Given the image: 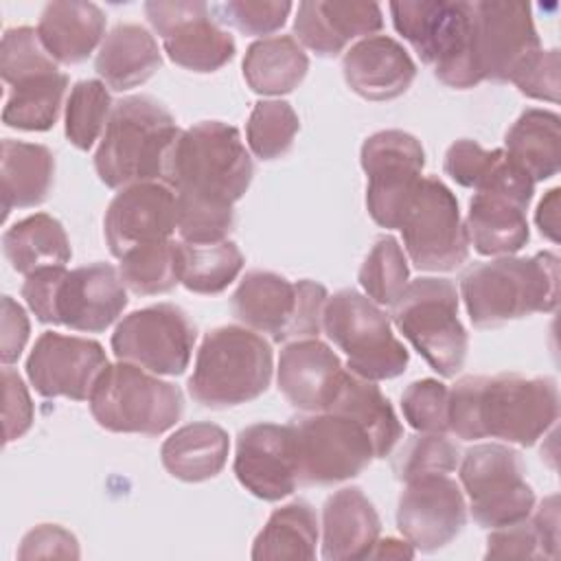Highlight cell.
<instances>
[{
	"mask_svg": "<svg viewBox=\"0 0 561 561\" xmlns=\"http://www.w3.org/2000/svg\"><path fill=\"white\" fill-rule=\"evenodd\" d=\"M252 175L254 164L237 127L202 121L182 129L162 178L175 193L182 241H224L234 226V202L243 197Z\"/></svg>",
	"mask_w": 561,
	"mask_h": 561,
	"instance_id": "obj_1",
	"label": "cell"
},
{
	"mask_svg": "<svg viewBox=\"0 0 561 561\" xmlns=\"http://www.w3.org/2000/svg\"><path fill=\"white\" fill-rule=\"evenodd\" d=\"M557 416L559 390L552 377L467 375L454 383L447 401L449 432L462 440L491 436L530 447Z\"/></svg>",
	"mask_w": 561,
	"mask_h": 561,
	"instance_id": "obj_2",
	"label": "cell"
},
{
	"mask_svg": "<svg viewBox=\"0 0 561 561\" xmlns=\"http://www.w3.org/2000/svg\"><path fill=\"white\" fill-rule=\"evenodd\" d=\"M469 320L495 329L530 313H550L559 300V256H500L469 267L460 278Z\"/></svg>",
	"mask_w": 561,
	"mask_h": 561,
	"instance_id": "obj_3",
	"label": "cell"
},
{
	"mask_svg": "<svg viewBox=\"0 0 561 561\" xmlns=\"http://www.w3.org/2000/svg\"><path fill=\"white\" fill-rule=\"evenodd\" d=\"M180 127L171 112L151 96L121 99L94 153V169L110 188L162 182Z\"/></svg>",
	"mask_w": 561,
	"mask_h": 561,
	"instance_id": "obj_4",
	"label": "cell"
},
{
	"mask_svg": "<svg viewBox=\"0 0 561 561\" xmlns=\"http://www.w3.org/2000/svg\"><path fill=\"white\" fill-rule=\"evenodd\" d=\"M22 298L44 324H64L72 331L101 333L127 307L125 283L107 263L77 270L46 267L26 276Z\"/></svg>",
	"mask_w": 561,
	"mask_h": 561,
	"instance_id": "obj_5",
	"label": "cell"
},
{
	"mask_svg": "<svg viewBox=\"0 0 561 561\" xmlns=\"http://www.w3.org/2000/svg\"><path fill=\"white\" fill-rule=\"evenodd\" d=\"M272 346L248 327L208 331L195 357L188 394L195 403L224 410L261 397L272 381Z\"/></svg>",
	"mask_w": 561,
	"mask_h": 561,
	"instance_id": "obj_6",
	"label": "cell"
},
{
	"mask_svg": "<svg viewBox=\"0 0 561 561\" xmlns=\"http://www.w3.org/2000/svg\"><path fill=\"white\" fill-rule=\"evenodd\" d=\"M390 13L399 35L445 85L469 90L480 83L471 61V2L403 0L390 2Z\"/></svg>",
	"mask_w": 561,
	"mask_h": 561,
	"instance_id": "obj_7",
	"label": "cell"
},
{
	"mask_svg": "<svg viewBox=\"0 0 561 561\" xmlns=\"http://www.w3.org/2000/svg\"><path fill=\"white\" fill-rule=\"evenodd\" d=\"M329 296L324 285L302 278L298 283L267 270L248 272L230 298L232 316L274 342L318 337Z\"/></svg>",
	"mask_w": 561,
	"mask_h": 561,
	"instance_id": "obj_8",
	"label": "cell"
},
{
	"mask_svg": "<svg viewBox=\"0 0 561 561\" xmlns=\"http://www.w3.org/2000/svg\"><path fill=\"white\" fill-rule=\"evenodd\" d=\"M88 401L94 421L118 434L158 436L173 427L184 412L178 386L121 359L107 364Z\"/></svg>",
	"mask_w": 561,
	"mask_h": 561,
	"instance_id": "obj_9",
	"label": "cell"
},
{
	"mask_svg": "<svg viewBox=\"0 0 561 561\" xmlns=\"http://www.w3.org/2000/svg\"><path fill=\"white\" fill-rule=\"evenodd\" d=\"M392 322L443 377L465 366L469 337L458 318V291L447 278H416L392 302Z\"/></svg>",
	"mask_w": 561,
	"mask_h": 561,
	"instance_id": "obj_10",
	"label": "cell"
},
{
	"mask_svg": "<svg viewBox=\"0 0 561 561\" xmlns=\"http://www.w3.org/2000/svg\"><path fill=\"white\" fill-rule=\"evenodd\" d=\"M322 329L346 355L353 375L381 381L405 373L410 355L394 337L390 318L368 296L355 289L333 294L324 305Z\"/></svg>",
	"mask_w": 561,
	"mask_h": 561,
	"instance_id": "obj_11",
	"label": "cell"
},
{
	"mask_svg": "<svg viewBox=\"0 0 561 561\" xmlns=\"http://www.w3.org/2000/svg\"><path fill=\"white\" fill-rule=\"evenodd\" d=\"M535 193V182L519 171L506 153L476 186L467 210L469 245L484 256H511L530 237L526 210Z\"/></svg>",
	"mask_w": 561,
	"mask_h": 561,
	"instance_id": "obj_12",
	"label": "cell"
},
{
	"mask_svg": "<svg viewBox=\"0 0 561 561\" xmlns=\"http://www.w3.org/2000/svg\"><path fill=\"white\" fill-rule=\"evenodd\" d=\"M300 484L329 486L359 476L375 458L366 430L340 412H307L289 423Z\"/></svg>",
	"mask_w": 561,
	"mask_h": 561,
	"instance_id": "obj_13",
	"label": "cell"
},
{
	"mask_svg": "<svg viewBox=\"0 0 561 561\" xmlns=\"http://www.w3.org/2000/svg\"><path fill=\"white\" fill-rule=\"evenodd\" d=\"M458 465L471 517L482 528L508 526L533 513L535 491L526 482L519 451L500 443H482L467 449Z\"/></svg>",
	"mask_w": 561,
	"mask_h": 561,
	"instance_id": "obj_14",
	"label": "cell"
},
{
	"mask_svg": "<svg viewBox=\"0 0 561 561\" xmlns=\"http://www.w3.org/2000/svg\"><path fill=\"white\" fill-rule=\"evenodd\" d=\"M399 230L416 270L451 272L469 259V237L456 195L438 178H421Z\"/></svg>",
	"mask_w": 561,
	"mask_h": 561,
	"instance_id": "obj_15",
	"label": "cell"
},
{
	"mask_svg": "<svg viewBox=\"0 0 561 561\" xmlns=\"http://www.w3.org/2000/svg\"><path fill=\"white\" fill-rule=\"evenodd\" d=\"M471 61L478 81L513 83L543 50L526 2H471Z\"/></svg>",
	"mask_w": 561,
	"mask_h": 561,
	"instance_id": "obj_16",
	"label": "cell"
},
{
	"mask_svg": "<svg viewBox=\"0 0 561 561\" xmlns=\"http://www.w3.org/2000/svg\"><path fill=\"white\" fill-rule=\"evenodd\" d=\"M366 208L381 228H399L403 210L414 195L425 167L421 142L401 129H383L362 145Z\"/></svg>",
	"mask_w": 561,
	"mask_h": 561,
	"instance_id": "obj_17",
	"label": "cell"
},
{
	"mask_svg": "<svg viewBox=\"0 0 561 561\" xmlns=\"http://www.w3.org/2000/svg\"><path fill=\"white\" fill-rule=\"evenodd\" d=\"M197 340L195 324L184 309L160 302L125 316L112 333V351L121 362L156 375H182Z\"/></svg>",
	"mask_w": 561,
	"mask_h": 561,
	"instance_id": "obj_18",
	"label": "cell"
},
{
	"mask_svg": "<svg viewBox=\"0 0 561 561\" xmlns=\"http://www.w3.org/2000/svg\"><path fill=\"white\" fill-rule=\"evenodd\" d=\"M145 15L160 35L169 59L193 72H215L234 57V39L206 2H147Z\"/></svg>",
	"mask_w": 561,
	"mask_h": 561,
	"instance_id": "obj_19",
	"label": "cell"
},
{
	"mask_svg": "<svg viewBox=\"0 0 561 561\" xmlns=\"http://www.w3.org/2000/svg\"><path fill=\"white\" fill-rule=\"evenodd\" d=\"M105 368L107 357L99 342L55 331H44L26 359L31 386L48 399L88 401Z\"/></svg>",
	"mask_w": 561,
	"mask_h": 561,
	"instance_id": "obj_20",
	"label": "cell"
},
{
	"mask_svg": "<svg viewBox=\"0 0 561 561\" xmlns=\"http://www.w3.org/2000/svg\"><path fill=\"white\" fill-rule=\"evenodd\" d=\"M467 524L465 495L447 473L405 482L397 506V528L421 552L445 548Z\"/></svg>",
	"mask_w": 561,
	"mask_h": 561,
	"instance_id": "obj_21",
	"label": "cell"
},
{
	"mask_svg": "<svg viewBox=\"0 0 561 561\" xmlns=\"http://www.w3.org/2000/svg\"><path fill=\"white\" fill-rule=\"evenodd\" d=\"M103 230L116 259L131 248L171 239L178 230L175 193L164 182H140L121 188L105 210Z\"/></svg>",
	"mask_w": 561,
	"mask_h": 561,
	"instance_id": "obj_22",
	"label": "cell"
},
{
	"mask_svg": "<svg viewBox=\"0 0 561 561\" xmlns=\"http://www.w3.org/2000/svg\"><path fill=\"white\" fill-rule=\"evenodd\" d=\"M234 476L256 497L276 502L298 484L291 427L254 423L239 432L234 451Z\"/></svg>",
	"mask_w": 561,
	"mask_h": 561,
	"instance_id": "obj_23",
	"label": "cell"
},
{
	"mask_svg": "<svg viewBox=\"0 0 561 561\" xmlns=\"http://www.w3.org/2000/svg\"><path fill=\"white\" fill-rule=\"evenodd\" d=\"M346 370L318 337L287 342L278 357V390L302 412H324L335 401Z\"/></svg>",
	"mask_w": 561,
	"mask_h": 561,
	"instance_id": "obj_24",
	"label": "cell"
},
{
	"mask_svg": "<svg viewBox=\"0 0 561 561\" xmlns=\"http://www.w3.org/2000/svg\"><path fill=\"white\" fill-rule=\"evenodd\" d=\"M342 72L346 85L362 99L390 101L412 85L416 66L397 39L370 35L346 50Z\"/></svg>",
	"mask_w": 561,
	"mask_h": 561,
	"instance_id": "obj_25",
	"label": "cell"
},
{
	"mask_svg": "<svg viewBox=\"0 0 561 561\" xmlns=\"http://www.w3.org/2000/svg\"><path fill=\"white\" fill-rule=\"evenodd\" d=\"M383 26L375 2H300L294 18V33L302 46L320 57H333L355 37H370Z\"/></svg>",
	"mask_w": 561,
	"mask_h": 561,
	"instance_id": "obj_26",
	"label": "cell"
},
{
	"mask_svg": "<svg viewBox=\"0 0 561 561\" xmlns=\"http://www.w3.org/2000/svg\"><path fill=\"white\" fill-rule=\"evenodd\" d=\"M381 522L373 502L357 486L335 491L322 508V559H368Z\"/></svg>",
	"mask_w": 561,
	"mask_h": 561,
	"instance_id": "obj_27",
	"label": "cell"
},
{
	"mask_svg": "<svg viewBox=\"0 0 561 561\" xmlns=\"http://www.w3.org/2000/svg\"><path fill=\"white\" fill-rule=\"evenodd\" d=\"M105 13L92 2H50L44 7L37 35L57 64H79L99 46Z\"/></svg>",
	"mask_w": 561,
	"mask_h": 561,
	"instance_id": "obj_28",
	"label": "cell"
},
{
	"mask_svg": "<svg viewBox=\"0 0 561 561\" xmlns=\"http://www.w3.org/2000/svg\"><path fill=\"white\" fill-rule=\"evenodd\" d=\"M162 66V55L153 35L140 24L114 26L94 59V70L103 83L116 92L145 83Z\"/></svg>",
	"mask_w": 561,
	"mask_h": 561,
	"instance_id": "obj_29",
	"label": "cell"
},
{
	"mask_svg": "<svg viewBox=\"0 0 561 561\" xmlns=\"http://www.w3.org/2000/svg\"><path fill=\"white\" fill-rule=\"evenodd\" d=\"M55 180V156L48 147L4 138L0 156L2 182V219L13 208H31L42 204Z\"/></svg>",
	"mask_w": 561,
	"mask_h": 561,
	"instance_id": "obj_30",
	"label": "cell"
},
{
	"mask_svg": "<svg viewBox=\"0 0 561 561\" xmlns=\"http://www.w3.org/2000/svg\"><path fill=\"white\" fill-rule=\"evenodd\" d=\"M230 440L215 423H188L175 430L160 449L164 469L182 482H204L221 473Z\"/></svg>",
	"mask_w": 561,
	"mask_h": 561,
	"instance_id": "obj_31",
	"label": "cell"
},
{
	"mask_svg": "<svg viewBox=\"0 0 561 561\" xmlns=\"http://www.w3.org/2000/svg\"><path fill=\"white\" fill-rule=\"evenodd\" d=\"M559 114L548 110H526L506 131V158L533 182H543L559 173L561 131Z\"/></svg>",
	"mask_w": 561,
	"mask_h": 561,
	"instance_id": "obj_32",
	"label": "cell"
},
{
	"mask_svg": "<svg viewBox=\"0 0 561 561\" xmlns=\"http://www.w3.org/2000/svg\"><path fill=\"white\" fill-rule=\"evenodd\" d=\"M2 252L11 267L24 276L46 267H66L72 254L64 226L46 213L28 215L7 228Z\"/></svg>",
	"mask_w": 561,
	"mask_h": 561,
	"instance_id": "obj_33",
	"label": "cell"
},
{
	"mask_svg": "<svg viewBox=\"0 0 561 561\" xmlns=\"http://www.w3.org/2000/svg\"><path fill=\"white\" fill-rule=\"evenodd\" d=\"M307 70V53L291 35L256 39L243 57V79L256 94H287L302 83Z\"/></svg>",
	"mask_w": 561,
	"mask_h": 561,
	"instance_id": "obj_34",
	"label": "cell"
},
{
	"mask_svg": "<svg viewBox=\"0 0 561 561\" xmlns=\"http://www.w3.org/2000/svg\"><path fill=\"white\" fill-rule=\"evenodd\" d=\"M9 99L2 110V123L26 131L50 129L61 112L68 77L59 68H46L24 75L9 83Z\"/></svg>",
	"mask_w": 561,
	"mask_h": 561,
	"instance_id": "obj_35",
	"label": "cell"
},
{
	"mask_svg": "<svg viewBox=\"0 0 561 561\" xmlns=\"http://www.w3.org/2000/svg\"><path fill=\"white\" fill-rule=\"evenodd\" d=\"M318 517L309 502L294 500L276 508L252 543L254 561L291 559L307 561L316 557Z\"/></svg>",
	"mask_w": 561,
	"mask_h": 561,
	"instance_id": "obj_36",
	"label": "cell"
},
{
	"mask_svg": "<svg viewBox=\"0 0 561 561\" xmlns=\"http://www.w3.org/2000/svg\"><path fill=\"white\" fill-rule=\"evenodd\" d=\"M329 410L355 419L366 430L375 447V458H386L403 436V427L390 401L381 394L375 381L362 379L353 373H346L344 383Z\"/></svg>",
	"mask_w": 561,
	"mask_h": 561,
	"instance_id": "obj_37",
	"label": "cell"
},
{
	"mask_svg": "<svg viewBox=\"0 0 561 561\" xmlns=\"http://www.w3.org/2000/svg\"><path fill=\"white\" fill-rule=\"evenodd\" d=\"M486 559H557L559 504L557 495L541 502L537 513L522 522L493 528L486 539Z\"/></svg>",
	"mask_w": 561,
	"mask_h": 561,
	"instance_id": "obj_38",
	"label": "cell"
},
{
	"mask_svg": "<svg viewBox=\"0 0 561 561\" xmlns=\"http://www.w3.org/2000/svg\"><path fill=\"white\" fill-rule=\"evenodd\" d=\"M243 254L237 243H180V283L195 294H221L241 272Z\"/></svg>",
	"mask_w": 561,
	"mask_h": 561,
	"instance_id": "obj_39",
	"label": "cell"
},
{
	"mask_svg": "<svg viewBox=\"0 0 561 561\" xmlns=\"http://www.w3.org/2000/svg\"><path fill=\"white\" fill-rule=\"evenodd\" d=\"M118 261L125 287L138 296L167 294L180 283V243L173 239L131 248Z\"/></svg>",
	"mask_w": 561,
	"mask_h": 561,
	"instance_id": "obj_40",
	"label": "cell"
},
{
	"mask_svg": "<svg viewBox=\"0 0 561 561\" xmlns=\"http://www.w3.org/2000/svg\"><path fill=\"white\" fill-rule=\"evenodd\" d=\"M112 96L103 81L75 83L66 103V138L81 151L92 149L112 116Z\"/></svg>",
	"mask_w": 561,
	"mask_h": 561,
	"instance_id": "obj_41",
	"label": "cell"
},
{
	"mask_svg": "<svg viewBox=\"0 0 561 561\" xmlns=\"http://www.w3.org/2000/svg\"><path fill=\"white\" fill-rule=\"evenodd\" d=\"M408 259L390 234L375 241L359 267V285L377 305H392L408 287Z\"/></svg>",
	"mask_w": 561,
	"mask_h": 561,
	"instance_id": "obj_42",
	"label": "cell"
},
{
	"mask_svg": "<svg viewBox=\"0 0 561 561\" xmlns=\"http://www.w3.org/2000/svg\"><path fill=\"white\" fill-rule=\"evenodd\" d=\"M298 127V114L287 101H259L245 125L248 145L256 158L276 160L291 149Z\"/></svg>",
	"mask_w": 561,
	"mask_h": 561,
	"instance_id": "obj_43",
	"label": "cell"
},
{
	"mask_svg": "<svg viewBox=\"0 0 561 561\" xmlns=\"http://www.w3.org/2000/svg\"><path fill=\"white\" fill-rule=\"evenodd\" d=\"M460 462V449L445 434L421 432L410 436L392 458V471L399 482H410L423 476L449 473Z\"/></svg>",
	"mask_w": 561,
	"mask_h": 561,
	"instance_id": "obj_44",
	"label": "cell"
},
{
	"mask_svg": "<svg viewBox=\"0 0 561 561\" xmlns=\"http://www.w3.org/2000/svg\"><path fill=\"white\" fill-rule=\"evenodd\" d=\"M449 388L438 379L412 381L401 394V410L405 421L419 432L445 434L447 425Z\"/></svg>",
	"mask_w": 561,
	"mask_h": 561,
	"instance_id": "obj_45",
	"label": "cell"
},
{
	"mask_svg": "<svg viewBox=\"0 0 561 561\" xmlns=\"http://www.w3.org/2000/svg\"><path fill=\"white\" fill-rule=\"evenodd\" d=\"M210 11L217 18V22L234 26L245 35H270L285 24L291 11V4L276 2V0H265V2L228 0V2L213 4Z\"/></svg>",
	"mask_w": 561,
	"mask_h": 561,
	"instance_id": "obj_46",
	"label": "cell"
},
{
	"mask_svg": "<svg viewBox=\"0 0 561 561\" xmlns=\"http://www.w3.org/2000/svg\"><path fill=\"white\" fill-rule=\"evenodd\" d=\"M504 156L502 149H482L471 138H460L445 151V173L465 188H476L486 173L495 167V162Z\"/></svg>",
	"mask_w": 561,
	"mask_h": 561,
	"instance_id": "obj_47",
	"label": "cell"
},
{
	"mask_svg": "<svg viewBox=\"0 0 561 561\" xmlns=\"http://www.w3.org/2000/svg\"><path fill=\"white\" fill-rule=\"evenodd\" d=\"M2 399L4 443H11L24 436L33 425V401L22 377L9 366L2 368Z\"/></svg>",
	"mask_w": 561,
	"mask_h": 561,
	"instance_id": "obj_48",
	"label": "cell"
},
{
	"mask_svg": "<svg viewBox=\"0 0 561 561\" xmlns=\"http://www.w3.org/2000/svg\"><path fill=\"white\" fill-rule=\"evenodd\" d=\"M18 559H79V543L70 530L57 524H39L24 535Z\"/></svg>",
	"mask_w": 561,
	"mask_h": 561,
	"instance_id": "obj_49",
	"label": "cell"
},
{
	"mask_svg": "<svg viewBox=\"0 0 561 561\" xmlns=\"http://www.w3.org/2000/svg\"><path fill=\"white\" fill-rule=\"evenodd\" d=\"M517 90L530 99L559 101V50H541L513 81Z\"/></svg>",
	"mask_w": 561,
	"mask_h": 561,
	"instance_id": "obj_50",
	"label": "cell"
},
{
	"mask_svg": "<svg viewBox=\"0 0 561 561\" xmlns=\"http://www.w3.org/2000/svg\"><path fill=\"white\" fill-rule=\"evenodd\" d=\"M0 359L4 366L18 362V357L22 355L28 333H31V324H28V316L26 311L11 298V296H2V320H0Z\"/></svg>",
	"mask_w": 561,
	"mask_h": 561,
	"instance_id": "obj_51",
	"label": "cell"
},
{
	"mask_svg": "<svg viewBox=\"0 0 561 561\" xmlns=\"http://www.w3.org/2000/svg\"><path fill=\"white\" fill-rule=\"evenodd\" d=\"M535 221L546 239L554 243L559 241V188H550L548 195L539 202Z\"/></svg>",
	"mask_w": 561,
	"mask_h": 561,
	"instance_id": "obj_52",
	"label": "cell"
},
{
	"mask_svg": "<svg viewBox=\"0 0 561 561\" xmlns=\"http://www.w3.org/2000/svg\"><path fill=\"white\" fill-rule=\"evenodd\" d=\"M414 548L408 541L401 539H377L368 559H412L414 557Z\"/></svg>",
	"mask_w": 561,
	"mask_h": 561,
	"instance_id": "obj_53",
	"label": "cell"
}]
</instances>
